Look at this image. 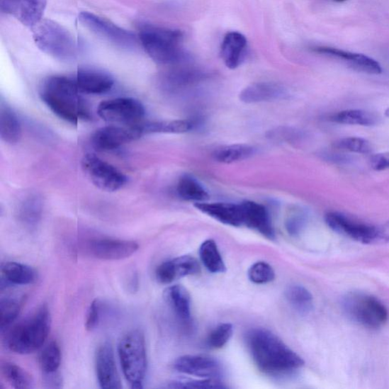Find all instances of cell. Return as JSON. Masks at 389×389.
I'll list each match as a JSON object with an SVG mask.
<instances>
[{"label":"cell","mask_w":389,"mask_h":389,"mask_svg":"<svg viewBox=\"0 0 389 389\" xmlns=\"http://www.w3.org/2000/svg\"><path fill=\"white\" fill-rule=\"evenodd\" d=\"M247 348L259 369L266 374L293 373L304 361L275 334L264 329L249 330L246 335Z\"/></svg>","instance_id":"6da1fadb"},{"label":"cell","mask_w":389,"mask_h":389,"mask_svg":"<svg viewBox=\"0 0 389 389\" xmlns=\"http://www.w3.org/2000/svg\"><path fill=\"white\" fill-rule=\"evenodd\" d=\"M80 94L75 79L55 76L43 82L40 97L59 118L76 125L79 120L90 118L89 108Z\"/></svg>","instance_id":"7a4b0ae2"},{"label":"cell","mask_w":389,"mask_h":389,"mask_svg":"<svg viewBox=\"0 0 389 389\" xmlns=\"http://www.w3.org/2000/svg\"><path fill=\"white\" fill-rule=\"evenodd\" d=\"M139 37L147 54L159 64L174 66L187 60L180 30L145 24L141 27Z\"/></svg>","instance_id":"3957f363"},{"label":"cell","mask_w":389,"mask_h":389,"mask_svg":"<svg viewBox=\"0 0 389 389\" xmlns=\"http://www.w3.org/2000/svg\"><path fill=\"white\" fill-rule=\"evenodd\" d=\"M51 318L47 305L9 330L7 349L19 354L34 353L44 345L50 330Z\"/></svg>","instance_id":"277c9868"},{"label":"cell","mask_w":389,"mask_h":389,"mask_svg":"<svg viewBox=\"0 0 389 389\" xmlns=\"http://www.w3.org/2000/svg\"><path fill=\"white\" fill-rule=\"evenodd\" d=\"M33 29L36 45L45 54L68 60L76 57L77 40L66 28L50 19H42Z\"/></svg>","instance_id":"5b68a950"},{"label":"cell","mask_w":389,"mask_h":389,"mask_svg":"<svg viewBox=\"0 0 389 389\" xmlns=\"http://www.w3.org/2000/svg\"><path fill=\"white\" fill-rule=\"evenodd\" d=\"M118 353L124 376L132 388H142L147 371V354L143 333L133 330L125 334L118 346Z\"/></svg>","instance_id":"8992f818"},{"label":"cell","mask_w":389,"mask_h":389,"mask_svg":"<svg viewBox=\"0 0 389 389\" xmlns=\"http://www.w3.org/2000/svg\"><path fill=\"white\" fill-rule=\"evenodd\" d=\"M342 307L352 321L366 328L380 329L388 320V312L384 304L366 293L353 292L346 294Z\"/></svg>","instance_id":"52a82bcc"},{"label":"cell","mask_w":389,"mask_h":389,"mask_svg":"<svg viewBox=\"0 0 389 389\" xmlns=\"http://www.w3.org/2000/svg\"><path fill=\"white\" fill-rule=\"evenodd\" d=\"M81 167L90 181L103 191H118L128 182V178L121 171L96 154L84 156Z\"/></svg>","instance_id":"ba28073f"},{"label":"cell","mask_w":389,"mask_h":389,"mask_svg":"<svg viewBox=\"0 0 389 389\" xmlns=\"http://www.w3.org/2000/svg\"><path fill=\"white\" fill-rule=\"evenodd\" d=\"M79 22L91 33L110 42L118 47L134 49L138 38L128 30H125L111 21L88 12L79 14Z\"/></svg>","instance_id":"9c48e42d"},{"label":"cell","mask_w":389,"mask_h":389,"mask_svg":"<svg viewBox=\"0 0 389 389\" xmlns=\"http://www.w3.org/2000/svg\"><path fill=\"white\" fill-rule=\"evenodd\" d=\"M145 112L142 103L131 98L105 101L99 104L98 108L99 117L103 120L126 125L140 123Z\"/></svg>","instance_id":"30bf717a"},{"label":"cell","mask_w":389,"mask_h":389,"mask_svg":"<svg viewBox=\"0 0 389 389\" xmlns=\"http://www.w3.org/2000/svg\"><path fill=\"white\" fill-rule=\"evenodd\" d=\"M325 220L336 233L363 244H378V225L373 226L357 222L337 212L327 213L325 216Z\"/></svg>","instance_id":"8fae6325"},{"label":"cell","mask_w":389,"mask_h":389,"mask_svg":"<svg viewBox=\"0 0 389 389\" xmlns=\"http://www.w3.org/2000/svg\"><path fill=\"white\" fill-rule=\"evenodd\" d=\"M139 124L108 125L98 130L91 139L94 148L99 152H109L140 139L143 133Z\"/></svg>","instance_id":"7c38bea8"},{"label":"cell","mask_w":389,"mask_h":389,"mask_svg":"<svg viewBox=\"0 0 389 389\" xmlns=\"http://www.w3.org/2000/svg\"><path fill=\"white\" fill-rule=\"evenodd\" d=\"M310 50L315 54L338 60L351 69L371 75H380L383 69L374 59L362 54H357L342 49L322 45H314Z\"/></svg>","instance_id":"4fadbf2b"},{"label":"cell","mask_w":389,"mask_h":389,"mask_svg":"<svg viewBox=\"0 0 389 389\" xmlns=\"http://www.w3.org/2000/svg\"><path fill=\"white\" fill-rule=\"evenodd\" d=\"M46 6L47 0H0V9L4 13L30 28L43 19Z\"/></svg>","instance_id":"5bb4252c"},{"label":"cell","mask_w":389,"mask_h":389,"mask_svg":"<svg viewBox=\"0 0 389 389\" xmlns=\"http://www.w3.org/2000/svg\"><path fill=\"white\" fill-rule=\"evenodd\" d=\"M174 369L181 373L203 378L219 380L222 367L212 357L202 355H185L175 361Z\"/></svg>","instance_id":"9a60e30c"},{"label":"cell","mask_w":389,"mask_h":389,"mask_svg":"<svg viewBox=\"0 0 389 389\" xmlns=\"http://www.w3.org/2000/svg\"><path fill=\"white\" fill-rule=\"evenodd\" d=\"M135 241L99 239L90 242L89 249L91 254L98 259L115 261L129 258L139 249Z\"/></svg>","instance_id":"2e32d148"},{"label":"cell","mask_w":389,"mask_h":389,"mask_svg":"<svg viewBox=\"0 0 389 389\" xmlns=\"http://www.w3.org/2000/svg\"><path fill=\"white\" fill-rule=\"evenodd\" d=\"M96 366L101 388L104 389L122 388L112 346L108 342L103 343L98 346L96 356Z\"/></svg>","instance_id":"e0dca14e"},{"label":"cell","mask_w":389,"mask_h":389,"mask_svg":"<svg viewBox=\"0 0 389 389\" xmlns=\"http://www.w3.org/2000/svg\"><path fill=\"white\" fill-rule=\"evenodd\" d=\"M240 205L243 211L244 226L257 231L268 239H275V230L265 206L251 201L242 203Z\"/></svg>","instance_id":"ac0fdd59"},{"label":"cell","mask_w":389,"mask_h":389,"mask_svg":"<svg viewBox=\"0 0 389 389\" xmlns=\"http://www.w3.org/2000/svg\"><path fill=\"white\" fill-rule=\"evenodd\" d=\"M80 93L101 94L109 91L114 85L113 78L103 72L81 69L74 79Z\"/></svg>","instance_id":"d6986e66"},{"label":"cell","mask_w":389,"mask_h":389,"mask_svg":"<svg viewBox=\"0 0 389 389\" xmlns=\"http://www.w3.org/2000/svg\"><path fill=\"white\" fill-rule=\"evenodd\" d=\"M248 49V41L245 35L231 31L227 33L220 47V55L227 68L235 69L245 60Z\"/></svg>","instance_id":"ffe728a7"},{"label":"cell","mask_w":389,"mask_h":389,"mask_svg":"<svg viewBox=\"0 0 389 389\" xmlns=\"http://www.w3.org/2000/svg\"><path fill=\"white\" fill-rule=\"evenodd\" d=\"M195 207L220 223L233 227L244 226V215L240 204L196 203Z\"/></svg>","instance_id":"44dd1931"},{"label":"cell","mask_w":389,"mask_h":389,"mask_svg":"<svg viewBox=\"0 0 389 389\" xmlns=\"http://www.w3.org/2000/svg\"><path fill=\"white\" fill-rule=\"evenodd\" d=\"M287 91L285 88L274 82L252 84L239 94V99L247 103L271 101L283 98Z\"/></svg>","instance_id":"7402d4cb"},{"label":"cell","mask_w":389,"mask_h":389,"mask_svg":"<svg viewBox=\"0 0 389 389\" xmlns=\"http://www.w3.org/2000/svg\"><path fill=\"white\" fill-rule=\"evenodd\" d=\"M164 298L178 319L187 327L191 325V298L188 291L180 286H171L165 291Z\"/></svg>","instance_id":"603a6c76"},{"label":"cell","mask_w":389,"mask_h":389,"mask_svg":"<svg viewBox=\"0 0 389 389\" xmlns=\"http://www.w3.org/2000/svg\"><path fill=\"white\" fill-rule=\"evenodd\" d=\"M37 279L36 271L18 262H7L2 266L1 287L10 286H27Z\"/></svg>","instance_id":"cb8c5ba5"},{"label":"cell","mask_w":389,"mask_h":389,"mask_svg":"<svg viewBox=\"0 0 389 389\" xmlns=\"http://www.w3.org/2000/svg\"><path fill=\"white\" fill-rule=\"evenodd\" d=\"M22 126L16 113L7 104L0 107V136L6 143L17 144L22 138Z\"/></svg>","instance_id":"d4e9b609"},{"label":"cell","mask_w":389,"mask_h":389,"mask_svg":"<svg viewBox=\"0 0 389 389\" xmlns=\"http://www.w3.org/2000/svg\"><path fill=\"white\" fill-rule=\"evenodd\" d=\"M199 256L205 267L212 273H224L226 266L215 242L208 239L199 249Z\"/></svg>","instance_id":"484cf974"},{"label":"cell","mask_w":389,"mask_h":389,"mask_svg":"<svg viewBox=\"0 0 389 389\" xmlns=\"http://www.w3.org/2000/svg\"><path fill=\"white\" fill-rule=\"evenodd\" d=\"M329 120L339 124L371 126L378 123L377 115L362 110L343 111L330 115Z\"/></svg>","instance_id":"4316f807"},{"label":"cell","mask_w":389,"mask_h":389,"mask_svg":"<svg viewBox=\"0 0 389 389\" xmlns=\"http://www.w3.org/2000/svg\"><path fill=\"white\" fill-rule=\"evenodd\" d=\"M1 373L6 381L15 388L28 389L34 387L33 377L22 367L13 363H2Z\"/></svg>","instance_id":"83f0119b"},{"label":"cell","mask_w":389,"mask_h":389,"mask_svg":"<svg viewBox=\"0 0 389 389\" xmlns=\"http://www.w3.org/2000/svg\"><path fill=\"white\" fill-rule=\"evenodd\" d=\"M176 191L179 196L186 201L203 203L208 198L203 186L189 176H184L181 179Z\"/></svg>","instance_id":"f1b7e54d"},{"label":"cell","mask_w":389,"mask_h":389,"mask_svg":"<svg viewBox=\"0 0 389 389\" xmlns=\"http://www.w3.org/2000/svg\"><path fill=\"white\" fill-rule=\"evenodd\" d=\"M140 128L145 133H187L193 128L192 122L188 120H174L167 122H154L140 123Z\"/></svg>","instance_id":"f546056e"},{"label":"cell","mask_w":389,"mask_h":389,"mask_svg":"<svg viewBox=\"0 0 389 389\" xmlns=\"http://www.w3.org/2000/svg\"><path fill=\"white\" fill-rule=\"evenodd\" d=\"M286 297L291 306L301 314H308L313 309L312 295L303 286H290L286 291Z\"/></svg>","instance_id":"4dcf8cb0"},{"label":"cell","mask_w":389,"mask_h":389,"mask_svg":"<svg viewBox=\"0 0 389 389\" xmlns=\"http://www.w3.org/2000/svg\"><path fill=\"white\" fill-rule=\"evenodd\" d=\"M42 203L36 196L29 197L20 205L18 211L19 222L28 228H34L40 222Z\"/></svg>","instance_id":"1f68e13d"},{"label":"cell","mask_w":389,"mask_h":389,"mask_svg":"<svg viewBox=\"0 0 389 389\" xmlns=\"http://www.w3.org/2000/svg\"><path fill=\"white\" fill-rule=\"evenodd\" d=\"M254 148L247 145H233L217 150L214 159L220 163L230 164L247 159L254 154Z\"/></svg>","instance_id":"d6a6232c"},{"label":"cell","mask_w":389,"mask_h":389,"mask_svg":"<svg viewBox=\"0 0 389 389\" xmlns=\"http://www.w3.org/2000/svg\"><path fill=\"white\" fill-rule=\"evenodd\" d=\"M61 351L56 342H50L41 351L39 363L45 375L56 373L61 363Z\"/></svg>","instance_id":"836d02e7"},{"label":"cell","mask_w":389,"mask_h":389,"mask_svg":"<svg viewBox=\"0 0 389 389\" xmlns=\"http://www.w3.org/2000/svg\"><path fill=\"white\" fill-rule=\"evenodd\" d=\"M23 301L11 298H3L0 301V311H1V320H0V328L2 333L4 332L11 325L16 318L22 308Z\"/></svg>","instance_id":"e575fe53"},{"label":"cell","mask_w":389,"mask_h":389,"mask_svg":"<svg viewBox=\"0 0 389 389\" xmlns=\"http://www.w3.org/2000/svg\"><path fill=\"white\" fill-rule=\"evenodd\" d=\"M171 261L176 279L198 274L201 271V266L194 257L183 256Z\"/></svg>","instance_id":"d590c367"},{"label":"cell","mask_w":389,"mask_h":389,"mask_svg":"<svg viewBox=\"0 0 389 389\" xmlns=\"http://www.w3.org/2000/svg\"><path fill=\"white\" fill-rule=\"evenodd\" d=\"M249 279L257 285H264L275 279L274 269L265 261H258L248 271Z\"/></svg>","instance_id":"8d00e7d4"},{"label":"cell","mask_w":389,"mask_h":389,"mask_svg":"<svg viewBox=\"0 0 389 389\" xmlns=\"http://www.w3.org/2000/svg\"><path fill=\"white\" fill-rule=\"evenodd\" d=\"M233 325L230 323L220 324L210 334L207 339L209 348L222 349L229 342L233 335Z\"/></svg>","instance_id":"74e56055"},{"label":"cell","mask_w":389,"mask_h":389,"mask_svg":"<svg viewBox=\"0 0 389 389\" xmlns=\"http://www.w3.org/2000/svg\"><path fill=\"white\" fill-rule=\"evenodd\" d=\"M335 148L356 154H370L372 146L370 142L360 137H349L339 140L334 144Z\"/></svg>","instance_id":"f35d334b"},{"label":"cell","mask_w":389,"mask_h":389,"mask_svg":"<svg viewBox=\"0 0 389 389\" xmlns=\"http://www.w3.org/2000/svg\"><path fill=\"white\" fill-rule=\"evenodd\" d=\"M169 388H227V386L219 380L215 378H203V380H176L168 384Z\"/></svg>","instance_id":"ab89813d"},{"label":"cell","mask_w":389,"mask_h":389,"mask_svg":"<svg viewBox=\"0 0 389 389\" xmlns=\"http://www.w3.org/2000/svg\"><path fill=\"white\" fill-rule=\"evenodd\" d=\"M306 223V215L303 213H297L288 218L286 228L291 235H298Z\"/></svg>","instance_id":"60d3db41"},{"label":"cell","mask_w":389,"mask_h":389,"mask_svg":"<svg viewBox=\"0 0 389 389\" xmlns=\"http://www.w3.org/2000/svg\"><path fill=\"white\" fill-rule=\"evenodd\" d=\"M101 313V303L98 300H94L90 305L86 322V328L92 331L98 324Z\"/></svg>","instance_id":"b9f144b4"},{"label":"cell","mask_w":389,"mask_h":389,"mask_svg":"<svg viewBox=\"0 0 389 389\" xmlns=\"http://www.w3.org/2000/svg\"><path fill=\"white\" fill-rule=\"evenodd\" d=\"M371 165L376 171L389 169V154H378L371 156Z\"/></svg>","instance_id":"7bdbcfd3"},{"label":"cell","mask_w":389,"mask_h":389,"mask_svg":"<svg viewBox=\"0 0 389 389\" xmlns=\"http://www.w3.org/2000/svg\"><path fill=\"white\" fill-rule=\"evenodd\" d=\"M325 155L327 160L336 164H348L352 161L348 154L329 153Z\"/></svg>","instance_id":"ee69618b"},{"label":"cell","mask_w":389,"mask_h":389,"mask_svg":"<svg viewBox=\"0 0 389 389\" xmlns=\"http://www.w3.org/2000/svg\"><path fill=\"white\" fill-rule=\"evenodd\" d=\"M389 243V222L378 225V244Z\"/></svg>","instance_id":"f6af8a7d"},{"label":"cell","mask_w":389,"mask_h":389,"mask_svg":"<svg viewBox=\"0 0 389 389\" xmlns=\"http://www.w3.org/2000/svg\"><path fill=\"white\" fill-rule=\"evenodd\" d=\"M333 1L336 3H343L346 1V0H333Z\"/></svg>","instance_id":"bcb514c9"},{"label":"cell","mask_w":389,"mask_h":389,"mask_svg":"<svg viewBox=\"0 0 389 389\" xmlns=\"http://www.w3.org/2000/svg\"><path fill=\"white\" fill-rule=\"evenodd\" d=\"M385 115L387 118H389V108L385 111Z\"/></svg>","instance_id":"7dc6e473"}]
</instances>
